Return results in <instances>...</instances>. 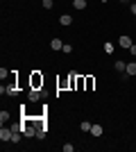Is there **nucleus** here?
<instances>
[{"mask_svg":"<svg viewBox=\"0 0 136 152\" xmlns=\"http://www.w3.org/2000/svg\"><path fill=\"white\" fill-rule=\"evenodd\" d=\"M125 73H127V75H136V61H129V64H127Z\"/></svg>","mask_w":136,"mask_h":152,"instance_id":"7","label":"nucleus"},{"mask_svg":"<svg viewBox=\"0 0 136 152\" xmlns=\"http://www.w3.org/2000/svg\"><path fill=\"white\" fill-rule=\"evenodd\" d=\"M36 139H45V127H43V125L36 129Z\"/></svg>","mask_w":136,"mask_h":152,"instance_id":"12","label":"nucleus"},{"mask_svg":"<svg viewBox=\"0 0 136 152\" xmlns=\"http://www.w3.org/2000/svg\"><path fill=\"white\" fill-rule=\"evenodd\" d=\"M59 23H61V25L64 27H68L73 23V16H68V14H64V16H59Z\"/></svg>","mask_w":136,"mask_h":152,"instance_id":"6","label":"nucleus"},{"mask_svg":"<svg viewBox=\"0 0 136 152\" xmlns=\"http://www.w3.org/2000/svg\"><path fill=\"white\" fill-rule=\"evenodd\" d=\"M73 7L75 9H86V0H73Z\"/></svg>","mask_w":136,"mask_h":152,"instance_id":"9","label":"nucleus"},{"mask_svg":"<svg viewBox=\"0 0 136 152\" xmlns=\"http://www.w3.org/2000/svg\"><path fill=\"white\" fill-rule=\"evenodd\" d=\"M118 45L129 50V48H132V39H129V37H120V39H118Z\"/></svg>","mask_w":136,"mask_h":152,"instance_id":"2","label":"nucleus"},{"mask_svg":"<svg viewBox=\"0 0 136 152\" xmlns=\"http://www.w3.org/2000/svg\"><path fill=\"white\" fill-rule=\"evenodd\" d=\"M12 136H14V132H12V127H0V139H2V143H7V141H12Z\"/></svg>","mask_w":136,"mask_h":152,"instance_id":"1","label":"nucleus"},{"mask_svg":"<svg viewBox=\"0 0 136 152\" xmlns=\"http://www.w3.org/2000/svg\"><path fill=\"white\" fill-rule=\"evenodd\" d=\"M104 52H107V55H111V52H113V43H109V41H107V43H104Z\"/></svg>","mask_w":136,"mask_h":152,"instance_id":"14","label":"nucleus"},{"mask_svg":"<svg viewBox=\"0 0 136 152\" xmlns=\"http://www.w3.org/2000/svg\"><path fill=\"white\" fill-rule=\"evenodd\" d=\"M120 2H127V0H120Z\"/></svg>","mask_w":136,"mask_h":152,"instance_id":"21","label":"nucleus"},{"mask_svg":"<svg viewBox=\"0 0 136 152\" xmlns=\"http://www.w3.org/2000/svg\"><path fill=\"white\" fill-rule=\"evenodd\" d=\"M39 84H43V77H41L39 73H34L32 75V89H39Z\"/></svg>","mask_w":136,"mask_h":152,"instance_id":"4","label":"nucleus"},{"mask_svg":"<svg viewBox=\"0 0 136 152\" xmlns=\"http://www.w3.org/2000/svg\"><path fill=\"white\" fill-rule=\"evenodd\" d=\"M12 143H20V132H14V136H12Z\"/></svg>","mask_w":136,"mask_h":152,"instance_id":"15","label":"nucleus"},{"mask_svg":"<svg viewBox=\"0 0 136 152\" xmlns=\"http://www.w3.org/2000/svg\"><path fill=\"white\" fill-rule=\"evenodd\" d=\"M7 121H9V111H5V109H2V111H0V123L5 125Z\"/></svg>","mask_w":136,"mask_h":152,"instance_id":"10","label":"nucleus"},{"mask_svg":"<svg viewBox=\"0 0 136 152\" xmlns=\"http://www.w3.org/2000/svg\"><path fill=\"white\" fill-rule=\"evenodd\" d=\"M102 132H104L102 125H93L91 127V134H93V136H102Z\"/></svg>","mask_w":136,"mask_h":152,"instance_id":"8","label":"nucleus"},{"mask_svg":"<svg viewBox=\"0 0 136 152\" xmlns=\"http://www.w3.org/2000/svg\"><path fill=\"white\" fill-rule=\"evenodd\" d=\"M125 68H127V64H125V61H120V59H118V61H116V70H120V73H123Z\"/></svg>","mask_w":136,"mask_h":152,"instance_id":"13","label":"nucleus"},{"mask_svg":"<svg viewBox=\"0 0 136 152\" xmlns=\"http://www.w3.org/2000/svg\"><path fill=\"white\" fill-rule=\"evenodd\" d=\"M27 98H30V102H39V98H41L39 89H30V93H27Z\"/></svg>","mask_w":136,"mask_h":152,"instance_id":"3","label":"nucleus"},{"mask_svg":"<svg viewBox=\"0 0 136 152\" xmlns=\"http://www.w3.org/2000/svg\"><path fill=\"white\" fill-rule=\"evenodd\" d=\"M41 2H43L45 9H52V0H41Z\"/></svg>","mask_w":136,"mask_h":152,"instance_id":"17","label":"nucleus"},{"mask_svg":"<svg viewBox=\"0 0 136 152\" xmlns=\"http://www.w3.org/2000/svg\"><path fill=\"white\" fill-rule=\"evenodd\" d=\"M129 52H132V55H136V43H132V48H129Z\"/></svg>","mask_w":136,"mask_h":152,"instance_id":"19","label":"nucleus"},{"mask_svg":"<svg viewBox=\"0 0 136 152\" xmlns=\"http://www.w3.org/2000/svg\"><path fill=\"white\" fill-rule=\"evenodd\" d=\"M7 73H9V70H7L5 66H2V68H0V77H2V80H5V77H7Z\"/></svg>","mask_w":136,"mask_h":152,"instance_id":"18","label":"nucleus"},{"mask_svg":"<svg viewBox=\"0 0 136 152\" xmlns=\"http://www.w3.org/2000/svg\"><path fill=\"white\" fill-rule=\"evenodd\" d=\"M50 48H52V50H64V43H61V39H52V41H50Z\"/></svg>","mask_w":136,"mask_h":152,"instance_id":"5","label":"nucleus"},{"mask_svg":"<svg viewBox=\"0 0 136 152\" xmlns=\"http://www.w3.org/2000/svg\"><path fill=\"white\" fill-rule=\"evenodd\" d=\"M132 14L136 16V2H132Z\"/></svg>","mask_w":136,"mask_h":152,"instance_id":"20","label":"nucleus"},{"mask_svg":"<svg viewBox=\"0 0 136 152\" xmlns=\"http://www.w3.org/2000/svg\"><path fill=\"white\" fill-rule=\"evenodd\" d=\"M73 150H75V145H73V143H66V145H64V152H73Z\"/></svg>","mask_w":136,"mask_h":152,"instance_id":"16","label":"nucleus"},{"mask_svg":"<svg viewBox=\"0 0 136 152\" xmlns=\"http://www.w3.org/2000/svg\"><path fill=\"white\" fill-rule=\"evenodd\" d=\"M91 127H93V125H91L89 121H84L82 125H79V129H82V132H91Z\"/></svg>","mask_w":136,"mask_h":152,"instance_id":"11","label":"nucleus"}]
</instances>
